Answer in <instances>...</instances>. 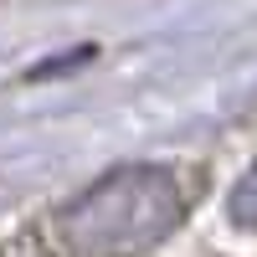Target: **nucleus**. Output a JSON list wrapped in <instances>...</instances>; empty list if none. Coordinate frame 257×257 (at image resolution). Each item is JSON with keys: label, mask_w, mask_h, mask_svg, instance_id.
<instances>
[{"label": "nucleus", "mask_w": 257, "mask_h": 257, "mask_svg": "<svg viewBox=\"0 0 257 257\" xmlns=\"http://www.w3.org/2000/svg\"><path fill=\"white\" fill-rule=\"evenodd\" d=\"M185 216V196L170 170L123 165L103 175L57 216V237L72 257H144Z\"/></svg>", "instance_id": "obj_1"}, {"label": "nucleus", "mask_w": 257, "mask_h": 257, "mask_svg": "<svg viewBox=\"0 0 257 257\" xmlns=\"http://www.w3.org/2000/svg\"><path fill=\"white\" fill-rule=\"evenodd\" d=\"M231 221L257 231V170H247L237 180V190H231Z\"/></svg>", "instance_id": "obj_2"}]
</instances>
